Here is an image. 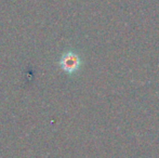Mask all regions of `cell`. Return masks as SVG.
Returning a JSON list of instances; mask_svg holds the SVG:
<instances>
[{
  "label": "cell",
  "instance_id": "6da1fadb",
  "mask_svg": "<svg viewBox=\"0 0 159 158\" xmlns=\"http://www.w3.org/2000/svg\"><path fill=\"white\" fill-rule=\"evenodd\" d=\"M80 65H81V60L79 55L74 52L64 53L60 60V66L67 74H74L75 72H77Z\"/></svg>",
  "mask_w": 159,
  "mask_h": 158
}]
</instances>
